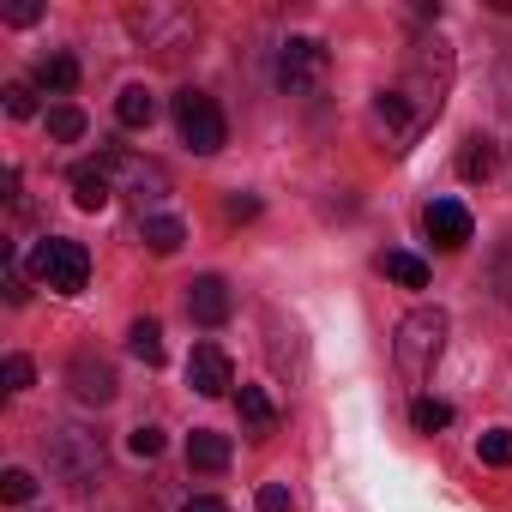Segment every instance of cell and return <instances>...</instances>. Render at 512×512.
Listing matches in <instances>:
<instances>
[{
	"label": "cell",
	"mask_w": 512,
	"mask_h": 512,
	"mask_svg": "<svg viewBox=\"0 0 512 512\" xmlns=\"http://www.w3.org/2000/svg\"><path fill=\"white\" fill-rule=\"evenodd\" d=\"M187 386H193L199 398H223V392L235 386L229 350H223V344H193V356H187Z\"/></svg>",
	"instance_id": "30bf717a"
},
{
	"label": "cell",
	"mask_w": 512,
	"mask_h": 512,
	"mask_svg": "<svg viewBox=\"0 0 512 512\" xmlns=\"http://www.w3.org/2000/svg\"><path fill=\"white\" fill-rule=\"evenodd\" d=\"M410 422H416V434H440V428L452 422V404H440V398H416V404H410Z\"/></svg>",
	"instance_id": "603a6c76"
},
{
	"label": "cell",
	"mask_w": 512,
	"mask_h": 512,
	"mask_svg": "<svg viewBox=\"0 0 512 512\" xmlns=\"http://www.w3.org/2000/svg\"><path fill=\"white\" fill-rule=\"evenodd\" d=\"M494 163H500V157H494V145H488L482 133H470V139L458 145V175H464V181H488Z\"/></svg>",
	"instance_id": "d6986e66"
},
{
	"label": "cell",
	"mask_w": 512,
	"mask_h": 512,
	"mask_svg": "<svg viewBox=\"0 0 512 512\" xmlns=\"http://www.w3.org/2000/svg\"><path fill=\"white\" fill-rule=\"evenodd\" d=\"M476 458L494 464V470H506V464H512V428H488V434L476 440Z\"/></svg>",
	"instance_id": "cb8c5ba5"
},
{
	"label": "cell",
	"mask_w": 512,
	"mask_h": 512,
	"mask_svg": "<svg viewBox=\"0 0 512 512\" xmlns=\"http://www.w3.org/2000/svg\"><path fill=\"white\" fill-rule=\"evenodd\" d=\"M169 115H175V133H181V145H187V151L211 157V151H223V145H229V121H223L217 97H205V91H193V85H187V91H175Z\"/></svg>",
	"instance_id": "5b68a950"
},
{
	"label": "cell",
	"mask_w": 512,
	"mask_h": 512,
	"mask_svg": "<svg viewBox=\"0 0 512 512\" xmlns=\"http://www.w3.org/2000/svg\"><path fill=\"white\" fill-rule=\"evenodd\" d=\"M97 163L109 169L115 193H127L139 211H151V205H163V199H169V175H163V163H151V157H133V151H103ZM151 217H157V211H151Z\"/></svg>",
	"instance_id": "52a82bcc"
},
{
	"label": "cell",
	"mask_w": 512,
	"mask_h": 512,
	"mask_svg": "<svg viewBox=\"0 0 512 512\" xmlns=\"http://www.w3.org/2000/svg\"><path fill=\"white\" fill-rule=\"evenodd\" d=\"M253 506H260V512H290V488L284 482H266L260 494H253Z\"/></svg>",
	"instance_id": "4dcf8cb0"
},
{
	"label": "cell",
	"mask_w": 512,
	"mask_h": 512,
	"mask_svg": "<svg viewBox=\"0 0 512 512\" xmlns=\"http://www.w3.org/2000/svg\"><path fill=\"white\" fill-rule=\"evenodd\" d=\"M326 67H332V55H326L320 37H290V43L278 49V85H284L290 97L320 91V85H326Z\"/></svg>",
	"instance_id": "ba28073f"
},
{
	"label": "cell",
	"mask_w": 512,
	"mask_h": 512,
	"mask_svg": "<svg viewBox=\"0 0 512 512\" xmlns=\"http://www.w3.org/2000/svg\"><path fill=\"white\" fill-rule=\"evenodd\" d=\"M422 229H428V241H434V247H446V253H452V247H464V241H470V211H464L458 199H434V205L422 211Z\"/></svg>",
	"instance_id": "7c38bea8"
},
{
	"label": "cell",
	"mask_w": 512,
	"mask_h": 512,
	"mask_svg": "<svg viewBox=\"0 0 512 512\" xmlns=\"http://www.w3.org/2000/svg\"><path fill=\"white\" fill-rule=\"evenodd\" d=\"M235 410H241V428L253 434V440H266L272 428H278V404L260 392V386H241V398H235Z\"/></svg>",
	"instance_id": "9a60e30c"
},
{
	"label": "cell",
	"mask_w": 512,
	"mask_h": 512,
	"mask_svg": "<svg viewBox=\"0 0 512 512\" xmlns=\"http://www.w3.org/2000/svg\"><path fill=\"white\" fill-rule=\"evenodd\" d=\"M494 296H500V302H512V247L494 260Z\"/></svg>",
	"instance_id": "1f68e13d"
},
{
	"label": "cell",
	"mask_w": 512,
	"mask_h": 512,
	"mask_svg": "<svg viewBox=\"0 0 512 512\" xmlns=\"http://www.w3.org/2000/svg\"><path fill=\"white\" fill-rule=\"evenodd\" d=\"M85 127H91V121H85V109H79V103H55V109H49V139L79 145V139H85Z\"/></svg>",
	"instance_id": "7402d4cb"
},
{
	"label": "cell",
	"mask_w": 512,
	"mask_h": 512,
	"mask_svg": "<svg viewBox=\"0 0 512 512\" xmlns=\"http://www.w3.org/2000/svg\"><path fill=\"white\" fill-rule=\"evenodd\" d=\"M446 85H452V55H446V43H416V55H410V67H404V85H398V91H404V103L416 109L422 127L440 115Z\"/></svg>",
	"instance_id": "277c9868"
},
{
	"label": "cell",
	"mask_w": 512,
	"mask_h": 512,
	"mask_svg": "<svg viewBox=\"0 0 512 512\" xmlns=\"http://www.w3.org/2000/svg\"><path fill=\"white\" fill-rule=\"evenodd\" d=\"M229 314H235V296H229L223 278H193L187 284V320L193 326H223Z\"/></svg>",
	"instance_id": "8fae6325"
},
{
	"label": "cell",
	"mask_w": 512,
	"mask_h": 512,
	"mask_svg": "<svg viewBox=\"0 0 512 512\" xmlns=\"http://www.w3.org/2000/svg\"><path fill=\"white\" fill-rule=\"evenodd\" d=\"M127 31L139 37V49L181 55L199 37V19H193V7H175V0H145V7H127Z\"/></svg>",
	"instance_id": "3957f363"
},
{
	"label": "cell",
	"mask_w": 512,
	"mask_h": 512,
	"mask_svg": "<svg viewBox=\"0 0 512 512\" xmlns=\"http://www.w3.org/2000/svg\"><path fill=\"white\" fill-rule=\"evenodd\" d=\"M0 380H7V392H31V380H37L31 356H7V362H0Z\"/></svg>",
	"instance_id": "f1b7e54d"
},
{
	"label": "cell",
	"mask_w": 512,
	"mask_h": 512,
	"mask_svg": "<svg viewBox=\"0 0 512 512\" xmlns=\"http://www.w3.org/2000/svg\"><path fill=\"white\" fill-rule=\"evenodd\" d=\"M67 187H73V205H79V211H103V205L115 199V181H109L103 163H73Z\"/></svg>",
	"instance_id": "4fadbf2b"
},
{
	"label": "cell",
	"mask_w": 512,
	"mask_h": 512,
	"mask_svg": "<svg viewBox=\"0 0 512 512\" xmlns=\"http://www.w3.org/2000/svg\"><path fill=\"white\" fill-rule=\"evenodd\" d=\"M127 452H133V458H157V452H163V428H157V422H139V428L127 434Z\"/></svg>",
	"instance_id": "83f0119b"
},
{
	"label": "cell",
	"mask_w": 512,
	"mask_h": 512,
	"mask_svg": "<svg viewBox=\"0 0 512 512\" xmlns=\"http://www.w3.org/2000/svg\"><path fill=\"white\" fill-rule=\"evenodd\" d=\"M187 464L193 470H229V434H211V428H193L187 434Z\"/></svg>",
	"instance_id": "ac0fdd59"
},
{
	"label": "cell",
	"mask_w": 512,
	"mask_h": 512,
	"mask_svg": "<svg viewBox=\"0 0 512 512\" xmlns=\"http://www.w3.org/2000/svg\"><path fill=\"white\" fill-rule=\"evenodd\" d=\"M67 386H73V398H79V404H91V410L115 404V392H121L115 362H109V356H97V350H73V362H67Z\"/></svg>",
	"instance_id": "9c48e42d"
},
{
	"label": "cell",
	"mask_w": 512,
	"mask_h": 512,
	"mask_svg": "<svg viewBox=\"0 0 512 512\" xmlns=\"http://www.w3.org/2000/svg\"><path fill=\"white\" fill-rule=\"evenodd\" d=\"M139 241L157 253V260H169V253H181V241H187V223H181V217H169V211H157V217H145V223H139Z\"/></svg>",
	"instance_id": "2e32d148"
},
{
	"label": "cell",
	"mask_w": 512,
	"mask_h": 512,
	"mask_svg": "<svg viewBox=\"0 0 512 512\" xmlns=\"http://www.w3.org/2000/svg\"><path fill=\"white\" fill-rule=\"evenodd\" d=\"M31 85H37V91H49V97H67V91H79V55H67V49L43 55Z\"/></svg>",
	"instance_id": "5bb4252c"
},
{
	"label": "cell",
	"mask_w": 512,
	"mask_h": 512,
	"mask_svg": "<svg viewBox=\"0 0 512 512\" xmlns=\"http://www.w3.org/2000/svg\"><path fill=\"white\" fill-rule=\"evenodd\" d=\"M440 350H446V314H440V308H416V314H404V320H398L392 356H398V374H404L410 386L434 374Z\"/></svg>",
	"instance_id": "7a4b0ae2"
},
{
	"label": "cell",
	"mask_w": 512,
	"mask_h": 512,
	"mask_svg": "<svg viewBox=\"0 0 512 512\" xmlns=\"http://www.w3.org/2000/svg\"><path fill=\"white\" fill-rule=\"evenodd\" d=\"M37 284H49L55 296H79L91 284V253L85 241H67V235H43L37 241V260H31Z\"/></svg>",
	"instance_id": "8992f818"
},
{
	"label": "cell",
	"mask_w": 512,
	"mask_h": 512,
	"mask_svg": "<svg viewBox=\"0 0 512 512\" xmlns=\"http://www.w3.org/2000/svg\"><path fill=\"white\" fill-rule=\"evenodd\" d=\"M115 121H121L127 133H145V127L157 121V91H145V85H127V91L115 97Z\"/></svg>",
	"instance_id": "e0dca14e"
},
{
	"label": "cell",
	"mask_w": 512,
	"mask_h": 512,
	"mask_svg": "<svg viewBox=\"0 0 512 512\" xmlns=\"http://www.w3.org/2000/svg\"><path fill=\"white\" fill-rule=\"evenodd\" d=\"M43 464H49L55 482H67L73 494H85V488L103 482V470H109V446H103V434L85 428V422H55V428L43 434Z\"/></svg>",
	"instance_id": "6da1fadb"
},
{
	"label": "cell",
	"mask_w": 512,
	"mask_h": 512,
	"mask_svg": "<svg viewBox=\"0 0 512 512\" xmlns=\"http://www.w3.org/2000/svg\"><path fill=\"white\" fill-rule=\"evenodd\" d=\"M37 19H43L37 0H13V7H7V25H37Z\"/></svg>",
	"instance_id": "d6a6232c"
},
{
	"label": "cell",
	"mask_w": 512,
	"mask_h": 512,
	"mask_svg": "<svg viewBox=\"0 0 512 512\" xmlns=\"http://www.w3.org/2000/svg\"><path fill=\"white\" fill-rule=\"evenodd\" d=\"M223 217H229V223H253V217H260V199H253V193H229Z\"/></svg>",
	"instance_id": "f546056e"
},
{
	"label": "cell",
	"mask_w": 512,
	"mask_h": 512,
	"mask_svg": "<svg viewBox=\"0 0 512 512\" xmlns=\"http://www.w3.org/2000/svg\"><path fill=\"white\" fill-rule=\"evenodd\" d=\"M181 512H229V506H223V500H211V494H193Z\"/></svg>",
	"instance_id": "836d02e7"
},
{
	"label": "cell",
	"mask_w": 512,
	"mask_h": 512,
	"mask_svg": "<svg viewBox=\"0 0 512 512\" xmlns=\"http://www.w3.org/2000/svg\"><path fill=\"white\" fill-rule=\"evenodd\" d=\"M31 494H37V476H31L25 464H13L7 476H0V500H7V506H25Z\"/></svg>",
	"instance_id": "d4e9b609"
},
{
	"label": "cell",
	"mask_w": 512,
	"mask_h": 512,
	"mask_svg": "<svg viewBox=\"0 0 512 512\" xmlns=\"http://www.w3.org/2000/svg\"><path fill=\"white\" fill-rule=\"evenodd\" d=\"M0 97H7V115H13V121H31V115H37V85H25V79H13Z\"/></svg>",
	"instance_id": "4316f807"
},
{
	"label": "cell",
	"mask_w": 512,
	"mask_h": 512,
	"mask_svg": "<svg viewBox=\"0 0 512 512\" xmlns=\"http://www.w3.org/2000/svg\"><path fill=\"white\" fill-rule=\"evenodd\" d=\"M127 350H133L145 368H163V356H169V350H163V326H157V320H133V332H127Z\"/></svg>",
	"instance_id": "ffe728a7"
},
{
	"label": "cell",
	"mask_w": 512,
	"mask_h": 512,
	"mask_svg": "<svg viewBox=\"0 0 512 512\" xmlns=\"http://www.w3.org/2000/svg\"><path fill=\"white\" fill-rule=\"evenodd\" d=\"M380 266H386V278H392V284H404V290H428V266L416 260V253H404V247H392V253H386V260H380Z\"/></svg>",
	"instance_id": "44dd1931"
},
{
	"label": "cell",
	"mask_w": 512,
	"mask_h": 512,
	"mask_svg": "<svg viewBox=\"0 0 512 512\" xmlns=\"http://www.w3.org/2000/svg\"><path fill=\"white\" fill-rule=\"evenodd\" d=\"M7 302H13V308H25V302H31V278H25L19 247H7Z\"/></svg>",
	"instance_id": "484cf974"
}]
</instances>
